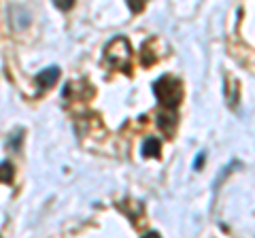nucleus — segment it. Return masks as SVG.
<instances>
[{
    "mask_svg": "<svg viewBox=\"0 0 255 238\" xmlns=\"http://www.w3.org/2000/svg\"><path fill=\"white\" fill-rule=\"evenodd\" d=\"M55 6L62 11H68V9H73V0H60V2H55Z\"/></svg>",
    "mask_w": 255,
    "mask_h": 238,
    "instance_id": "obj_8",
    "label": "nucleus"
},
{
    "mask_svg": "<svg viewBox=\"0 0 255 238\" xmlns=\"http://www.w3.org/2000/svg\"><path fill=\"white\" fill-rule=\"evenodd\" d=\"M159 149H162V145H159V140L153 136L145 138V142H142V155H147V157H157Z\"/></svg>",
    "mask_w": 255,
    "mask_h": 238,
    "instance_id": "obj_5",
    "label": "nucleus"
},
{
    "mask_svg": "<svg viewBox=\"0 0 255 238\" xmlns=\"http://www.w3.org/2000/svg\"><path fill=\"white\" fill-rule=\"evenodd\" d=\"M142 238H162V236H159L157 232H149V234H145V236H142Z\"/></svg>",
    "mask_w": 255,
    "mask_h": 238,
    "instance_id": "obj_9",
    "label": "nucleus"
},
{
    "mask_svg": "<svg viewBox=\"0 0 255 238\" xmlns=\"http://www.w3.org/2000/svg\"><path fill=\"white\" fill-rule=\"evenodd\" d=\"M153 92L157 100L168 109V111H174V107L181 102V96H183V90H181V81H177L174 77H162L157 79L155 85H153Z\"/></svg>",
    "mask_w": 255,
    "mask_h": 238,
    "instance_id": "obj_1",
    "label": "nucleus"
},
{
    "mask_svg": "<svg viewBox=\"0 0 255 238\" xmlns=\"http://www.w3.org/2000/svg\"><path fill=\"white\" fill-rule=\"evenodd\" d=\"M13 174H15V168H13L11 162H2V164H0V183H11Z\"/></svg>",
    "mask_w": 255,
    "mask_h": 238,
    "instance_id": "obj_6",
    "label": "nucleus"
},
{
    "mask_svg": "<svg viewBox=\"0 0 255 238\" xmlns=\"http://www.w3.org/2000/svg\"><path fill=\"white\" fill-rule=\"evenodd\" d=\"M157 125L162 128L166 134H172L174 132V125H177V115H174V111H168V113H162L157 119Z\"/></svg>",
    "mask_w": 255,
    "mask_h": 238,
    "instance_id": "obj_4",
    "label": "nucleus"
},
{
    "mask_svg": "<svg viewBox=\"0 0 255 238\" xmlns=\"http://www.w3.org/2000/svg\"><path fill=\"white\" fill-rule=\"evenodd\" d=\"M128 4H130V9H132L134 13H138V11L145 9V2H140V0H132V2H128Z\"/></svg>",
    "mask_w": 255,
    "mask_h": 238,
    "instance_id": "obj_7",
    "label": "nucleus"
},
{
    "mask_svg": "<svg viewBox=\"0 0 255 238\" xmlns=\"http://www.w3.org/2000/svg\"><path fill=\"white\" fill-rule=\"evenodd\" d=\"M58 77H60V68L58 66H49V68H45L43 73H38L34 81H36V85L41 87V90H49V87L55 85Z\"/></svg>",
    "mask_w": 255,
    "mask_h": 238,
    "instance_id": "obj_3",
    "label": "nucleus"
},
{
    "mask_svg": "<svg viewBox=\"0 0 255 238\" xmlns=\"http://www.w3.org/2000/svg\"><path fill=\"white\" fill-rule=\"evenodd\" d=\"M105 62L113 68L130 70V43L124 36H117L115 41H111L105 51Z\"/></svg>",
    "mask_w": 255,
    "mask_h": 238,
    "instance_id": "obj_2",
    "label": "nucleus"
}]
</instances>
